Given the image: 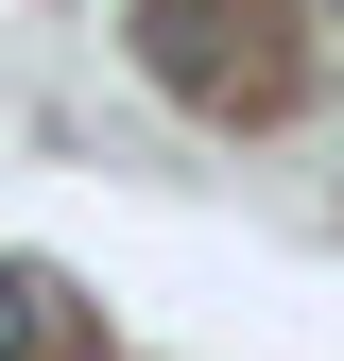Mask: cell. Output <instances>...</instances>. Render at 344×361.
Listing matches in <instances>:
<instances>
[{"label": "cell", "instance_id": "1", "mask_svg": "<svg viewBox=\"0 0 344 361\" xmlns=\"http://www.w3.org/2000/svg\"><path fill=\"white\" fill-rule=\"evenodd\" d=\"M138 35H155V69H172V86H190V104H224V86H241V69H224V35H241V18H224V0H155V18H138Z\"/></svg>", "mask_w": 344, "mask_h": 361}, {"label": "cell", "instance_id": "2", "mask_svg": "<svg viewBox=\"0 0 344 361\" xmlns=\"http://www.w3.org/2000/svg\"><path fill=\"white\" fill-rule=\"evenodd\" d=\"M69 344V276L52 258H0V361H52Z\"/></svg>", "mask_w": 344, "mask_h": 361}]
</instances>
